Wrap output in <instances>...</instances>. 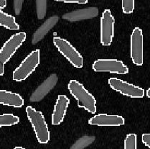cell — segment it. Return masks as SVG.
<instances>
[{
	"instance_id": "obj_1",
	"label": "cell",
	"mask_w": 150,
	"mask_h": 149,
	"mask_svg": "<svg viewBox=\"0 0 150 149\" xmlns=\"http://www.w3.org/2000/svg\"><path fill=\"white\" fill-rule=\"evenodd\" d=\"M70 93L77 101L78 106L91 114L96 113V100L91 93H90L85 86L79 81L72 79L68 84Z\"/></svg>"
},
{
	"instance_id": "obj_2",
	"label": "cell",
	"mask_w": 150,
	"mask_h": 149,
	"mask_svg": "<svg viewBox=\"0 0 150 149\" xmlns=\"http://www.w3.org/2000/svg\"><path fill=\"white\" fill-rule=\"evenodd\" d=\"M27 117L33 128L35 137L40 144H46L50 140V130L42 113L36 110L32 106L25 108Z\"/></svg>"
},
{
	"instance_id": "obj_3",
	"label": "cell",
	"mask_w": 150,
	"mask_h": 149,
	"mask_svg": "<svg viewBox=\"0 0 150 149\" xmlns=\"http://www.w3.org/2000/svg\"><path fill=\"white\" fill-rule=\"evenodd\" d=\"M40 61V52L39 49L32 51L22 61L12 73V79L20 82L25 81L33 73Z\"/></svg>"
},
{
	"instance_id": "obj_4",
	"label": "cell",
	"mask_w": 150,
	"mask_h": 149,
	"mask_svg": "<svg viewBox=\"0 0 150 149\" xmlns=\"http://www.w3.org/2000/svg\"><path fill=\"white\" fill-rule=\"evenodd\" d=\"M54 46L75 68H81L83 66V58L77 49L67 40L60 37H54Z\"/></svg>"
},
{
	"instance_id": "obj_5",
	"label": "cell",
	"mask_w": 150,
	"mask_h": 149,
	"mask_svg": "<svg viewBox=\"0 0 150 149\" xmlns=\"http://www.w3.org/2000/svg\"><path fill=\"white\" fill-rule=\"evenodd\" d=\"M100 24V42L103 46L111 44L114 37L115 19L110 9L102 12Z\"/></svg>"
},
{
	"instance_id": "obj_6",
	"label": "cell",
	"mask_w": 150,
	"mask_h": 149,
	"mask_svg": "<svg viewBox=\"0 0 150 149\" xmlns=\"http://www.w3.org/2000/svg\"><path fill=\"white\" fill-rule=\"evenodd\" d=\"M108 85L113 90L130 98H142L144 96V90L140 86L127 82L119 78H108Z\"/></svg>"
},
{
	"instance_id": "obj_7",
	"label": "cell",
	"mask_w": 150,
	"mask_h": 149,
	"mask_svg": "<svg viewBox=\"0 0 150 149\" xmlns=\"http://www.w3.org/2000/svg\"><path fill=\"white\" fill-rule=\"evenodd\" d=\"M95 72H109L119 75L129 73V68L120 60L115 58H99L96 60L92 65Z\"/></svg>"
},
{
	"instance_id": "obj_8",
	"label": "cell",
	"mask_w": 150,
	"mask_h": 149,
	"mask_svg": "<svg viewBox=\"0 0 150 149\" xmlns=\"http://www.w3.org/2000/svg\"><path fill=\"white\" fill-rule=\"evenodd\" d=\"M130 56L132 62L137 66L144 63V38L142 29L136 27L130 37Z\"/></svg>"
},
{
	"instance_id": "obj_9",
	"label": "cell",
	"mask_w": 150,
	"mask_h": 149,
	"mask_svg": "<svg viewBox=\"0 0 150 149\" xmlns=\"http://www.w3.org/2000/svg\"><path fill=\"white\" fill-rule=\"evenodd\" d=\"M27 38L25 33L21 32L12 35L4 43L0 50V61L7 63L14 56L17 49L23 44Z\"/></svg>"
},
{
	"instance_id": "obj_10",
	"label": "cell",
	"mask_w": 150,
	"mask_h": 149,
	"mask_svg": "<svg viewBox=\"0 0 150 149\" xmlns=\"http://www.w3.org/2000/svg\"><path fill=\"white\" fill-rule=\"evenodd\" d=\"M88 123L98 127H119L125 124V119L121 115L100 113L91 118Z\"/></svg>"
},
{
	"instance_id": "obj_11",
	"label": "cell",
	"mask_w": 150,
	"mask_h": 149,
	"mask_svg": "<svg viewBox=\"0 0 150 149\" xmlns=\"http://www.w3.org/2000/svg\"><path fill=\"white\" fill-rule=\"evenodd\" d=\"M57 76L55 73L50 75L38 88L34 91L30 97V101L31 102H38L42 100L49 92L56 86L57 83Z\"/></svg>"
},
{
	"instance_id": "obj_12",
	"label": "cell",
	"mask_w": 150,
	"mask_h": 149,
	"mask_svg": "<svg viewBox=\"0 0 150 149\" xmlns=\"http://www.w3.org/2000/svg\"><path fill=\"white\" fill-rule=\"evenodd\" d=\"M69 104L70 100L66 95L64 94L58 95L52 113L51 123L53 125H58L63 123Z\"/></svg>"
},
{
	"instance_id": "obj_13",
	"label": "cell",
	"mask_w": 150,
	"mask_h": 149,
	"mask_svg": "<svg viewBox=\"0 0 150 149\" xmlns=\"http://www.w3.org/2000/svg\"><path fill=\"white\" fill-rule=\"evenodd\" d=\"M98 12L99 11L97 7H88L67 12L63 14L62 18L70 22H78L81 21V20H91V19L96 17L98 15Z\"/></svg>"
},
{
	"instance_id": "obj_14",
	"label": "cell",
	"mask_w": 150,
	"mask_h": 149,
	"mask_svg": "<svg viewBox=\"0 0 150 149\" xmlns=\"http://www.w3.org/2000/svg\"><path fill=\"white\" fill-rule=\"evenodd\" d=\"M59 17L57 15L52 16L45 20L34 33L32 38V43L35 45L41 41L45 37L46 35L50 32L51 29L55 27V25L59 21Z\"/></svg>"
},
{
	"instance_id": "obj_15",
	"label": "cell",
	"mask_w": 150,
	"mask_h": 149,
	"mask_svg": "<svg viewBox=\"0 0 150 149\" xmlns=\"http://www.w3.org/2000/svg\"><path fill=\"white\" fill-rule=\"evenodd\" d=\"M0 103L14 108H21L24 105V99L18 93L1 89L0 90Z\"/></svg>"
},
{
	"instance_id": "obj_16",
	"label": "cell",
	"mask_w": 150,
	"mask_h": 149,
	"mask_svg": "<svg viewBox=\"0 0 150 149\" xmlns=\"http://www.w3.org/2000/svg\"><path fill=\"white\" fill-rule=\"evenodd\" d=\"M0 25L8 30H20V25L17 23L15 18L13 16L6 13L2 9H0Z\"/></svg>"
},
{
	"instance_id": "obj_17",
	"label": "cell",
	"mask_w": 150,
	"mask_h": 149,
	"mask_svg": "<svg viewBox=\"0 0 150 149\" xmlns=\"http://www.w3.org/2000/svg\"><path fill=\"white\" fill-rule=\"evenodd\" d=\"M20 123V118L11 113H4L0 117V127H9Z\"/></svg>"
},
{
	"instance_id": "obj_18",
	"label": "cell",
	"mask_w": 150,
	"mask_h": 149,
	"mask_svg": "<svg viewBox=\"0 0 150 149\" xmlns=\"http://www.w3.org/2000/svg\"><path fill=\"white\" fill-rule=\"evenodd\" d=\"M96 138L93 135H84L78 139L71 147V149H83L91 145L95 141Z\"/></svg>"
},
{
	"instance_id": "obj_19",
	"label": "cell",
	"mask_w": 150,
	"mask_h": 149,
	"mask_svg": "<svg viewBox=\"0 0 150 149\" xmlns=\"http://www.w3.org/2000/svg\"><path fill=\"white\" fill-rule=\"evenodd\" d=\"M37 17L38 20H42L47 14V0H35Z\"/></svg>"
},
{
	"instance_id": "obj_20",
	"label": "cell",
	"mask_w": 150,
	"mask_h": 149,
	"mask_svg": "<svg viewBox=\"0 0 150 149\" xmlns=\"http://www.w3.org/2000/svg\"><path fill=\"white\" fill-rule=\"evenodd\" d=\"M124 148L125 149L137 148V136L135 133H129L126 136L124 141Z\"/></svg>"
},
{
	"instance_id": "obj_21",
	"label": "cell",
	"mask_w": 150,
	"mask_h": 149,
	"mask_svg": "<svg viewBox=\"0 0 150 149\" xmlns=\"http://www.w3.org/2000/svg\"><path fill=\"white\" fill-rule=\"evenodd\" d=\"M135 8V0H122V9L124 14H132Z\"/></svg>"
},
{
	"instance_id": "obj_22",
	"label": "cell",
	"mask_w": 150,
	"mask_h": 149,
	"mask_svg": "<svg viewBox=\"0 0 150 149\" xmlns=\"http://www.w3.org/2000/svg\"><path fill=\"white\" fill-rule=\"evenodd\" d=\"M24 0H13L14 11L16 15H20L22 9Z\"/></svg>"
},
{
	"instance_id": "obj_23",
	"label": "cell",
	"mask_w": 150,
	"mask_h": 149,
	"mask_svg": "<svg viewBox=\"0 0 150 149\" xmlns=\"http://www.w3.org/2000/svg\"><path fill=\"white\" fill-rule=\"evenodd\" d=\"M55 1H59V2H64V3H73V4H85L88 3V0H55Z\"/></svg>"
},
{
	"instance_id": "obj_24",
	"label": "cell",
	"mask_w": 150,
	"mask_h": 149,
	"mask_svg": "<svg viewBox=\"0 0 150 149\" xmlns=\"http://www.w3.org/2000/svg\"><path fill=\"white\" fill-rule=\"evenodd\" d=\"M142 141L147 148H150V133H144L142 135Z\"/></svg>"
},
{
	"instance_id": "obj_25",
	"label": "cell",
	"mask_w": 150,
	"mask_h": 149,
	"mask_svg": "<svg viewBox=\"0 0 150 149\" xmlns=\"http://www.w3.org/2000/svg\"><path fill=\"white\" fill-rule=\"evenodd\" d=\"M6 6H7V0H0V9H4Z\"/></svg>"
},
{
	"instance_id": "obj_26",
	"label": "cell",
	"mask_w": 150,
	"mask_h": 149,
	"mask_svg": "<svg viewBox=\"0 0 150 149\" xmlns=\"http://www.w3.org/2000/svg\"><path fill=\"white\" fill-rule=\"evenodd\" d=\"M4 64L3 62L1 61V63H0V75L1 76H3L4 73Z\"/></svg>"
},
{
	"instance_id": "obj_27",
	"label": "cell",
	"mask_w": 150,
	"mask_h": 149,
	"mask_svg": "<svg viewBox=\"0 0 150 149\" xmlns=\"http://www.w3.org/2000/svg\"><path fill=\"white\" fill-rule=\"evenodd\" d=\"M146 97H148V98L150 99V88H149V89H146Z\"/></svg>"
},
{
	"instance_id": "obj_28",
	"label": "cell",
	"mask_w": 150,
	"mask_h": 149,
	"mask_svg": "<svg viewBox=\"0 0 150 149\" xmlns=\"http://www.w3.org/2000/svg\"><path fill=\"white\" fill-rule=\"evenodd\" d=\"M25 148L24 147H21V146H17L14 147V149H24Z\"/></svg>"
}]
</instances>
